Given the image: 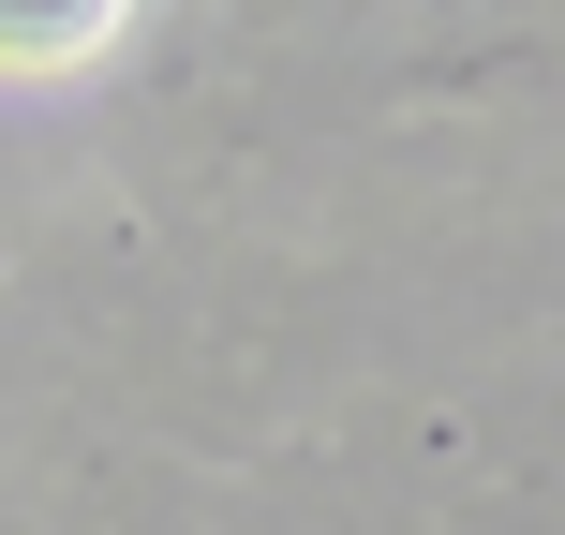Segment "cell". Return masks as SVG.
<instances>
[{
	"instance_id": "obj_1",
	"label": "cell",
	"mask_w": 565,
	"mask_h": 535,
	"mask_svg": "<svg viewBox=\"0 0 565 535\" xmlns=\"http://www.w3.org/2000/svg\"><path fill=\"white\" fill-rule=\"evenodd\" d=\"M105 0H30V15H15V0H0V60H75V45H105Z\"/></svg>"
}]
</instances>
